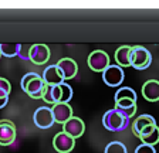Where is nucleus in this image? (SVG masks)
Listing matches in <instances>:
<instances>
[{"mask_svg": "<svg viewBox=\"0 0 159 153\" xmlns=\"http://www.w3.org/2000/svg\"><path fill=\"white\" fill-rule=\"evenodd\" d=\"M21 88L30 98L41 99L44 90H46V84H44L41 75H39L37 72H27L21 78Z\"/></svg>", "mask_w": 159, "mask_h": 153, "instance_id": "f257e3e1", "label": "nucleus"}, {"mask_svg": "<svg viewBox=\"0 0 159 153\" xmlns=\"http://www.w3.org/2000/svg\"><path fill=\"white\" fill-rule=\"evenodd\" d=\"M129 123V119L124 118L118 111L109 109L104 113L102 116V125L105 129L111 130V132H121L124 130Z\"/></svg>", "mask_w": 159, "mask_h": 153, "instance_id": "f03ea898", "label": "nucleus"}, {"mask_svg": "<svg viewBox=\"0 0 159 153\" xmlns=\"http://www.w3.org/2000/svg\"><path fill=\"white\" fill-rule=\"evenodd\" d=\"M152 64V55L148 48L142 46H132L131 50V67L135 70H146Z\"/></svg>", "mask_w": 159, "mask_h": 153, "instance_id": "7ed1b4c3", "label": "nucleus"}, {"mask_svg": "<svg viewBox=\"0 0 159 153\" xmlns=\"http://www.w3.org/2000/svg\"><path fill=\"white\" fill-rule=\"evenodd\" d=\"M51 51L46 44H31L29 51V60L36 65H43L50 60Z\"/></svg>", "mask_w": 159, "mask_h": 153, "instance_id": "20e7f679", "label": "nucleus"}, {"mask_svg": "<svg viewBox=\"0 0 159 153\" xmlns=\"http://www.w3.org/2000/svg\"><path fill=\"white\" fill-rule=\"evenodd\" d=\"M88 67L95 72H104L107 67H109V57L105 51L95 50L88 55Z\"/></svg>", "mask_w": 159, "mask_h": 153, "instance_id": "39448f33", "label": "nucleus"}, {"mask_svg": "<svg viewBox=\"0 0 159 153\" xmlns=\"http://www.w3.org/2000/svg\"><path fill=\"white\" fill-rule=\"evenodd\" d=\"M16 125L9 119L0 120V146H10L16 140Z\"/></svg>", "mask_w": 159, "mask_h": 153, "instance_id": "423d86ee", "label": "nucleus"}, {"mask_svg": "<svg viewBox=\"0 0 159 153\" xmlns=\"http://www.w3.org/2000/svg\"><path fill=\"white\" fill-rule=\"evenodd\" d=\"M33 120L36 123V126L40 129H48L54 125V118H53V112H51V108L48 107H40L39 109L34 112Z\"/></svg>", "mask_w": 159, "mask_h": 153, "instance_id": "0eeeda50", "label": "nucleus"}, {"mask_svg": "<svg viewBox=\"0 0 159 153\" xmlns=\"http://www.w3.org/2000/svg\"><path fill=\"white\" fill-rule=\"evenodd\" d=\"M124 70L118 65H109L102 72V81L108 87H118L124 81Z\"/></svg>", "mask_w": 159, "mask_h": 153, "instance_id": "6e6552de", "label": "nucleus"}, {"mask_svg": "<svg viewBox=\"0 0 159 153\" xmlns=\"http://www.w3.org/2000/svg\"><path fill=\"white\" fill-rule=\"evenodd\" d=\"M63 132L66 133V135H68L70 138L77 139V138L83 136L84 132H85V123L83 122L81 118L73 116L63 125Z\"/></svg>", "mask_w": 159, "mask_h": 153, "instance_id": "1a4fd4ad", "label": "nucleus"}, {"mask_svg": "<svg viewBox=\"0 0 159 153\" xmlns=\"http://www.w3.org/2000/svg\"><path fill=\"white\" fill-rule=\"evenodd\" d=\"M53 146L58 153H70L75 146V139L70 138L64 132H58L53 139Z\"/></svg>", "mask_w": 159, "mask_h": 153, "instance_id": "9d476101", "label": "nucleus"}, {"mask_svg": "<svg viewBox=\"0 0 159 153\" xmlns=\"http://www.w3.org/2000/svg\"><path fill=\"white\" fill-rule=\"evenodd\" d=\"M60 72L63 74L64 80H73L74 76L78 74V64L73 58H61L56 64Z\"/></svg>", "mask_w": 159, "mask_h": 153, "instance_id": "9b49d317", "label": "nucleus"}, {"mask_svg": "<svg viewBox=\"0 0 159 153\" xmlns=\"http://www.w3.org/2000/svg\"><path fill=\"white\" fill-rule=\"evenodd\" d=\"M51 112H53V118L56 123H64L73 118V108L70 107V103H56L51 108Z\"/></svg>", "mask_w": 159, "mask_h": 153, "instance_id": "f8f14e48", "label": "nucleus"}, {"mask_svg": "<svg viewBox=\"0 0 159 153\" xmlns=\"http://www.w3.org/2000/svg\"><path fill=\"white\" fill-rule=\"evenodd\" d=\"M41 78H43L44 84H46L47 87H57V85H60V84L64 82L63 74L60 72V70L57 68V65L47 67L46 70H44L43 75H41Z\"/></svg>", "mask_w": 159, "mask_h": 153, "instance_id": "ddd939ff", "label": "nucleus"}, {"mask_svg": "<svg viewBox=\"0 0 159 153\" xmlns=\"http://www.w3.org/2000/svg\"><path fill=\"white\" fill-rule=\"evenodd\" d=\"M142 97L149 102L159 101V81L148 80L142 85Z\"/></svg>", "mask_w": 159, "mask_h": 153, "instance_id": "4468645a", "label": "nucleus"}, {"mask_svg": "<svg viewBox=\"0 0 159 153\" xmlns=\"http://www.w3.org/2000/svg\"><path fill=\"white\" fill-rule=\"evenodd\" d=\"M152 125H156V120L152 115H148V113H143L141 116H138L132 123V132L135 136L139 138V133L142 132L145 128L152 126Z\"/></svg>", "mask_w": 159, "mask_h": 153, "instance_id": "2eb2a0df", "label": "nucleus"}, {"mask_svg": "<svg viewBox=\"0 0 159 153\" xmlns=\"http://www.w3.org/2000/svg\"><path fill=\"white\" fill-rule=\"evenodd\" d=\"M131 46H121L115 51V61L118 67H131Z\"/></svg>", "mask_w": 159, "mask_h": 153, "instance_id": "dca6fc26", "label": "nucleus"}, {"mask_svg": "<svg viewBox=\"0 0 159 153\" xmlns=\"http://www.w3.org/2000/svg\"><path fill=\"white\" fill-rule=\"evenodd\" d=\"M61 85V84H60ZM60 85L57 87H47L44 90L43 98L41 99L46 103H50V105H56V103H60V98H61V92H60Z\"/></svg>", "mask_w": 159, "mask_h": 153, "instance_id": "f3484780", "label": "nucleus"}, {"mask_svg": "<svg viewBox=\"0 0 159 153\" xmlns=\"http://www.w3.org/2000/svg\"><path fill=\"white\" fill-rule=\"evenodd\" d=\"M114 99H115V102L116 101H121V99H129V101L136 102V92L131 87H122L115 92Z\"/></svg>", "mask_w": 159, "mask_h": 153, "instance_id": "a211bd4d", "label": "nucleus"}, {"mask_svg": "<svg viewBox=\"0 0 159 153\" xmlns=\"http://www.w3.org/2000/svg\"><path fill=\"white\" fill-rule=\"evenodd\" d=\"M21 44H0V54L7 58L19 55Z\"/></svg>", "mask_w": 159, "mask_h": 153, "instance_id": "6ab92c4d", "label": "nucleus"}, {"mask_svg": "<svg viewBox=\"0 0 159 153\" xmlns=\"http://www.w3.org/2000/svg\"><path fill=\"white\" fill-rule=\"evenodd\" d=\"M139 139L142 140V145L155 146L156 143L159 142V128L156 126L151 133H148V135H145V136H142V138H139Z\"/></svg>", "mask_w": 159, "mask_h": 153, "instance_id": "aec40b11", "label": "nucleus"}, {"mask_svg": "<svg viewBox=\"0 0 159 153\" xmlns=\"http://www.w3.org/2000/svg\"><path fill=\"white\" fill-rule=\"evenodd\" d=\"M104 153H128V150H126V146L122 142L114 140V142H111V143L107 145Z\"/></svg>", "mask_w": 159, "mask_h": 153, "instance_id": "412c9836", "label": "nucleus"}, {"mask_svg": "<svg viewBox=\"0 0 159 153\" xmlns=\"http://www.w3.org/2000/svg\"><path fill=\"white\" fill-rule=\"evenodd\" d=\"M60 92H61L60 103H68L70 99L73 98V88L66 82H63L61 85H60Z\"/></svg>", "mask_w": 159, "mask_h": 153, "instance_id": "4be33fe9", "label": "nucleus"}, {"mask_svg": "<svg viewBox=\"0 0 159 153\" xmlns=\"http://www.w3.org/2000/svg\"><path fill=\"white\" fill-rule=\"evenodd\" d=\"M136 105V102L134 101H129V99H121V101H116L115 102V108L114 109H126V108H131Z\"/></svg>", "mask_w": 159, "mask_h": 153, "instance_id": "5701e85b", "label": "nucleus"}, {"mask_svg": "<svg viewBox=\"0 0 159 153\" xmlns=\"http://www.w3.org/2000/svg\"><path fill=\"white\" fill-rule=\"evenodd\" d=\"M135 153H156L155 147L153 146H148V145H139L135 149Z\"/></svg>", "mask_w": 159, "mask_h": 153, "instance_id": "b1692460", "label": "nucleus"}, {"mask_svg": "<svg viewBox=\"0 0 159 153\" xmlns=\"http://www.w3.org/2000/svg\"><path fill=\"white\" fill-rule=\"evenodd\" d=\"M0 90L4 91L7 95H9L10 91H11V85H10V82L6 80V78H3V76H0Z\"/></svg>", "mask_w": 159, "mask_h": 153, "instance_id": "393cba45", "label": "nucleus"}, {"mask_svg": "<svg viewBox=\"0 0 159 153\" xmlns=\"http://www.w3.org/2000/svg\"><path fill=\"white\" fill-rule=\"evenodd\" d=\"M7 102H9V95H7L4 91L0 90V109L6 107Z\"/></svg>", "mask_w": 159, "mask_h": 153, "instance_id": "a878e982", "label": "nucleus"}, {"mask_svg": "<svg viewBox=\"0 0 159 153\" xmlns=\"http://www.w3.org/2000/svg\"><path fill=\"white\" fill-rule=\"evenodd\" d=\"M29 51H30V46L24 47L21 44V48H20V53H19V57H21L23 60H29Z\"/></svg>", "mask_w": 159, "mask_h": 153, "instance_id": "bb28decb", "label": "nucleus"}, {"mask_svg": "<svg viewBox=\"0 0 159 153\" xmlns=\"http://www.w3.org/2000/svg\"><path fill=\"white\" fill-rule=\"evenodd\" d=\"M156 128V125H152V126H148V128H145V129L142 130V132L139 133V138H142V136H145V135H148V133H151L153 129Z\"/></svg>", "mask_w": 159, "mask_h": 153, "instance_id": "cd10ccee", "label": "nucleus"}, {"mask_svg": "<svg viewBox=\"0 0 159 153\" xmlns=\"http://www.w3.org/2000/svg\"><path fill=\"white\" fill-rule=\"evenodd\" d=\"M0 57H2V54H0Z\"/></svg>", "mask_w": 159, "mask_h": 153, "instance_id": "c85d7f7f", "label": "nucleus"}]
</instances>
